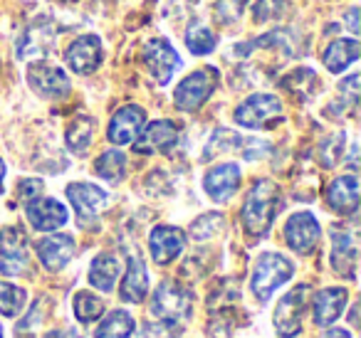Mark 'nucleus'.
I'll return each mask as SVG.
<instances>
[{
  "mask_svg": "<svg viewBox=\"0 0 361 338\" xmlns=\"http://www.w3.org/2000/svg\"><path fill=\"white\" fill-rule=\"evenodd\" d=\"M277 210H280V188L275 180H257L250 188V193L245 195V203L240 210L243 227L255 237L267 234V230L272 227Z\"/></svg>",
  "mask_w": 361,
  "mask_h": 338,
  "instance_id": "1",
  "label": "nucleus"
},
{
  "mask_svg": "<svg viewBox=\"0 0 361 338\" xmlns=\"http://www.w3.org/2000/svg\"><path fill=\"white\" fill-rule=\"evenodd\" d=\"M295 274V264L280 252H262L260 259L255 262L252 269V279H250V289L255 294L257 301H270V296L287 284Z\"/></svg>",
  "mask_w": 361,
  "mask_h": 338,
  "instance_id": "2",
  "label": "nucleus"
},
{
  "mask_svg": "<svg viewBox=\"0 0 361 338\" xmlns=\"http://www.w3.org/2000/svg\"><path fill=\"white\" fill-rule=\"evenodd\" d=\"M218 87V72L213 67L196 70L186 80H180L173 92V104L178 111H198Z\"/></svg>",
  "mask_w": 361,
  "mask_h": 338,
  "instance_id": "3",
  "label": "nucleus"
},
{
  "mask_svg": "<svg viewBox=\"0 0 361 338\" xmlns=\"http://www.w3.org/2000/svg\"><path fill=\"white\" fill-rule=\"evenodd\" d=\"M282 119V99L275 94H250L235 109V124L243 129H270Z\"/></svg>",
  "mask_w": 361,
  "mask_h": 338,
  "instance_id": "4",
  "label": "nucleus"
},
{
  "mask_svg": "<svg viewBox=\"0 0 361 338\" xmlns=\"http://www.w3.org/2000/svg\"><path fill=\"white\" fill-rule=\"evenodd\" d=\"M193 296L183 284L161 282L151 299V313L164 321H183L191 316Z\"/></svg>",
  "mask_w": 361,
  "mask_h": 338,
  "instance_id": "5",
  "label": "nucleus"
},
{
  "mask_svg": "<svg viewBox=\"0 0 361 338\" xmlns=\"http://www.w3.org/2000/svg\"><path fill=\"white\" fill-rule=\"evenodd\" d=\"M141 60H144V67L159 84H169L176 70H180V65H183V60L173 50V45L169 40H164V37L146 40L144 50H141Z\"/></svg>",
  "mask_w": 361,
  "mask_h": 338,
  "instance_id": "6",
  "label": "nucleus"
},
{
  "mask_svg": "<svg viewBox=\"0 0 361 338\" xmlns=\"http://www.w3.org/2000/svg\"><path fill=\"white\" fill-rule=\"evenodd\" d=\"M307 296H310V287L300 284V287L290 289L280 299V303L275 308V331L280 338H295L302 331V318H305L307 311Z\"/></svg>",
  "mask_w": 361,
  "mask_h": 338,
  "instance_id": "7",
  "label": "nucleus"
},
{
  "mask_svg": "<svg viewBox=\"0 0 361 338\" xmlns=\"http://www.w3.org/2000/svg\"><path fill=\"white\" fill-rule=\"evenodd\" d=\"M319 239H322V227L314 215L307 213V210L290 215V220L285 223V242L292 252L312 254L317 249V244H319Z\"/></svg>",
  "mask_w": 361,
  "mask_h": 338,
  "instance_id": "8",
  "label": "nucleus"
},
{
  "mask_svg": "<svg viewBox=\"0 0 361 338\" xmlns=\"http://www.w3.org/2000/svg\"><path fill=\"white\" fill-rule=\"evenodd\" d=\"M57 40V30L50 18H37L25 27L18 40V57L20 60H42L52 52Z\"/></svg>",
  "mask_w": 361,
  "mask_h": 338,
  "instance_id": "9",
  "label": "nucleus"
},
{
  "mask_svg": "<svg viewBox=\"0 0 361 338\" xmlns=\"http://www.w3.org/2000/svg\"><path fill=\"white\" fill-rule=\"evenodd\" d=\"M67 200L72 203L77 213V223L82 227H90L97 218H99L102 208L106 205L109 195L104 193V188L94 183H70L67 185Z\"/></svg>",
  "mask_w": 361,
  "mask_h": 338,
  "instance_id": "10",
  "label": "nucleus"
},
{
  "mask_svg": "<svg viewBox=\"0 0 361 338\" xmlns=\"http://www.w3.org/2000/svg\"><path fill=\"white\" fill-rule=\"evenodd\" d=\"M25 218L30 223V227L37 230V232H55V230L65 227L67 220H70V213H67V208L60 200L37 195V198L25 203Z\"/></svg>",
  "mask_w": 361,
  "mask_h": 338,
  "instance_id": "11",
  "label": "nucleus"
},
{
  "mask_svg": "<svg viewBox=\"0 0 361 338\" xmlns=\"http://www.w3.org/2000/svg\"><path fill=\"white\" fill-rule=\"evenodd\" d=\"M27 269V234L20 227H6L0 232V274L18 277Z\"/></svg>",
  "mask_w": 361,
  "mask_h": 338,
  "instance_id": "12",
  "label": "nucleus"
},
{
  "mask_svg": "<svg viewBox=\"0 0 361 338\" xmlns=\"http://www.w3.org/2000/svg\"><path fill=\"white\" fill-rule=\"evenodd\" d=\"M27 84L35 94L45 96V99H62L70 94V80H67L65 70L45 65V62H32L27 67Z\"/></svg>",
  "mask_w": 361,
  "mask_h": 338,
  "instance_id": "13",
  "label": "nucleus"
},
{
  "mask_svg": "<svg viewBox=\"0 0 361 338\" xmlns=\"http://www.w3.org/2000/svg\"><path fill=\"white\" fill-rule=\"evenodd\" d=\"M102 52H104V47H102L99 37L82 35L65 50V62L75 75L85 77V75H92V72L99 70L102 57H104Z\"/></svg>",
  "mask_w": 361,
  "mask_h": 338,
  "instance_id": "14",
  "label": "nucleus"
},
{
  "mask_svg": "<svg viewBox=\"0 0 361 338\" xmlns=\"http://www.w3.org/2000/svg\"><path fill=\"white\" fill-rule=\"evenodd\" d=\"M146 124V111L136 104H126L111 116L109 129H106V139L114 146H129L136 141Z\"/></svg>",
  "mask_w": 361,
  "mask_h": 338,
  "instance_id": "15",
  "label": "nucleus"
},
{
  "mask_svg": "<svg viewBox=\"0 0 361 338\" xmlns=\"http://www.w3.org/2000/svg\"><path fill=\"white\" fill-rule=\"evenodd\" d=\"M176 144H178V126L171 119H156L146 129H141L134 141V149L139 154H166Z\"/></svg>",
  "mask_w": 361,
  "mask_h": 338,
  "instance_id": "16",
  "label": "nucleus"
},
{
  "mask_svg": "<svg viewBox=\"0 0 361 338\" xmlns=\"http://www.w3.org/2000/svg\"><path fill=\"white\" fill-rule=\"evenodd\" d=\"M240 180H243L240 165L221 163L206 173V178H203V190H206L213 203H228V200L238 193V188H240Z\"/></svg>",
  "mask_w": 361,
  "mask_h": 338,
  "instance_id": "17",
  "label": "nucleus"
},
{
  "mask_svg": "<svg viewBox=\"0 0 361 338\" xmlns=\"http://www.w3.org/2000/svg\"><path fill=\"white\" fill-rule=\"evenodd\" d=\"M186 247V234L173 225H159L149 234V249L156 264H171Z\"/></svg>",
  "mask_w": 361,
  "mask_h": 338,
  "instance_id": "18",
  "label": "nucleus"
},
{
  "mask_svg": "<svg viewBox=\"0 0 361 338\" xmlns=\"http://www.w3.org/2000/svg\"><path fill=\"white\" fill-rule=\"evenodd\" d=\"M356 262H359V247H356V234L351 230L334 227L331 230V267L336 274L354 279Z\"/></svg>",
  "mask_w": 361,
  "mask_h": 338,
  "instance_id": "19",
  "label": "nucleus"
},
{
  "mask_svg": "<svg viewBox=\"0 0 361 338\" xmlns=\"http://www.w3.org/2000/svg\"><path fill=\"white\" fill-rule=\"evenodd\" d=\"M37 249V257H40L42 267L50 269V272H60L70 264V259L75 257V239L70 234H47L42 237L40 242L35 244Z\"/></svg>",
  "mask_w": 361,
  "mask_h": 338,
  "instance_id": "20",
  "label": "nucleus"
},
{
  "mask_svg": "<svg viewBox=\"0 0 361 338\" xmlns=\"http://www.w3.org/2000/svg\"><path fill=\"white\" fill-rule=\"evenodd\" d=\"M346 299L349 292L344 287H331V289H322L314 294V301H312V318H314V326H331L336 318L344 313L346 308Z\"/></svg>",
  "mask_w": 361,
  "mask_h": 338,
  "instance_id": "21",
  "label": "nucleus"
},
{
  "mask_svg": "<svg viewBox=\"0 0 361 338\" xmlns=\"http://www.w3.org/2000/svg\"><path fill=\"white\" fill-rule=\"evenodd\" d=\"M326 205L339 215H354L359 208V178L351 173L331 180L326 190Z\"/></svg>",
  "mask_w": 361,
  "mask_h": 338,
  "instance_id": "22",
  "label": "nucleus"
},
{
  "mask_svg": "<svg viewBox=\"0 0 361 338\" xmlns=\"http://www.w3.org/2000/svg\"><path fill=\"white\" fill-rule=\"evenodd\" d=\"M149 294V272H146V264L141 257L131 254L129 264H126V274L121 279L119 296L126 303H141Z\"/></svg>",
  "mask_w": 361,
  "mask_h": 338,
  "instance_id": "23",
  "label": "nucleus"
},
{
  "mask_svg": "<svg viewBox=\"0 0 361 338\" xmlns=\"http://www.w3.org/2000/svg\"><path fill=\"white\" fill-rule=\"evenodd\" d=\"M121 274V262L119 257H116L114 252H102L94 257V262H92L90 267V284L94 289H99V292L109 294L111 289H114L116 279H119Z\"/></svg>",
  "mask_w": 361,
  "mask_h": 338,
  "instance_id": "24",
  "label": "nucleus"
},
{
  "mask_svg": "<svg viewBox=\"0 0 361 338\" xmlns=\"http://www.w3.org/2000/svg\"><path fill=\"white\" fill-rule=\"evenodd\" d=\"M359 40L356 37H349V40H334L329 47L324 50V55H322V62H324V67L331 72V75H339V72H344L349 65H354L356 60H359Z\"/></svg>",
  "mask_w": 361,
  "mask_h": 338,
  "instance_id": "25",
  "label": "nucleus"
},
{
  "mask_svg": "<svg viewBox=\"0 0 361 338\" xmlns=\"http://www.w3.org/2000/svg\"><path fill=\"white\" fill-rule=\"evenodd\" d=\"M136 331L134 316L124 308H116V311H109L104 316V321L99 323L94 338H131Z\"/></svg>",
  "mask_w": 361,
  "mask_h": 338,
  "instance_id": "26",
  "label": "nucleus"
},
{
  "mask_svg": "<svg viewBox=\"0 0 361 338\" xmlns=\"http://www.w3.org/2000/svg\"><path fill=\"white\" fill-rule=\"evenodd\" d=\"M92 139H94V119L92 116L80 114L65 131V144L72 154H82L90 149Z\"/></svg>",
  "mask_w": 361,
  "mask_h": 338,
  "instance_id": "27",
  "label": "nucleus"
},
{
  "mask_svg": "<svg viewBox=\"0 0 361 338\" xmlns=\"http://www.w3.org/2000/svg\"><path fill=\"white\" fill-rule=\"evenodd\" d=\"M94 173L106 183H119L126 173V156L119 149H109L94 161Z\"/></svg>",
  "mask_w": 361,
  "mask_h": 338,
  "instance_id": "28",
  "label": "nucleus"
},
{
  "mask_svg": "<svg viewBox=\"0 0 361 338\" xmlns=\"http://www.w3.org/2000/svg\"><path fill=\"white\" fill-rule=\"evenodd\" d=\"M75 316L80 323H94L97 318L104 316V299L92 292L75 294Z\"/></svg>",
  "mask_w": 361,
  "mask_h": 338,
  "instance_id": "29",
  "label": "nucleus"
},
{
  "mask_svg": "<svg viewBox=\"0 0 361 338\" xmlns=\"http://www.w3.org/2000/svg\"><path fill=\"white\" fill-rule=\"evenodd\" d=\"M216 45H218V40H216V35H213L211 30H208L203 23H191L188 25V30H186V47L193 52V55H198V57H203V55H211L213 50H216Z\"/></svg>",
  "mask_w": 361,
  "mask_h": 338,
  "instance_id": "30",
  "label": "nucleus"
},
{
  "mask_svg": "<svg viewBox=\"0 0 361 338\" xmlns=\"http://www.w3.org/2000/svg\"><path fill=\"white\" fill-rule=\"evenodd\" d=\"M27 303V292L16 284L0 282V316L13 318L25 308Z\"/></svg>",
  "mask_w": 361,
  "mask_h": 338,
  "instance_id": "31",
  "label": "nucleus"
},
{
  "mask_svg": "<svg viewBox=\"0 0 361 338\" xmlns=\"http://www.w3.org/2000/svg\"><path fill=\"white\" fill-rule=\"evenodd\" d=\"M223 227H226V218L221 213H206L191 225V237L203 242V239H211L218 232H223Z\"/></svg>",
  "mask_w": 361,
  "mask_h": 338,
  "instance_id": "32",
  "label": "nucleus"
},
{
  "mask_svg": "<svg viewBox=\"0 0 361 338\" xmlns=\"http://www.w3.org/2000/svg\"><path fill=\"white\" fill-rule=\"evenodd\" d=\"M180 333H183L180 321H164V318L144 323L141 328V338H180Z\"/></svg>",
  "mask_w": 361,
  "mask_h": 338,
  "instance_id": "33",
  "label": "nucleus"
},
{
  "mask_svg": "<svg viewBox=\"0 0 361 338\" xmlns=\"http://www.w3.org/2000/svg\"><path fill=\"white\" fill-rule=\"evenodd\" d=\"M247 3L250 0H218L216 6V18L221 25H233V23H238L243 18V13H245Z\"/></svg>",
  "mask_w": 361,
  "mask_h": 338,
  "instance_id": "34",
  "label": "nucleus"
},
{
  "mask_svg": "<svg viewBox=\"0 0 361 338\" xmlns=\"http://www.w3.org/2000/svg\"><path fill=\"white\" fill-rule=\"evenodd\" d=\"M42 188H45V183H42L40 178H27V180H20V185H18V195H20V200H32L37 198V195H42Z\"/></svg>",
  "mask_w": 361,
  "mask_h": 338,
  "instance_id": "35",
  "label": "nucleus"
},
{
  "mask_svg": "<svg viewBox=\"0 0 361 338\" xmlns=\"http://www.w3.org/2000/svg\"><path fill=\"white\" fill-rule=\"evenodd\" d=\"M339 92L351 101V104H356V101H359V72H354V75H349L346 80H341Z\"/></svg>",
  "mask_w": 361,
  "mask_h": 338,
  "instance_id": "36",
  "label": "nucleus"
},
{
  "mask_svg": "<svg viewBox=\"0 0 361 338\" xmlns=\"http://www.w3.org/2000/svg\"><path fill=\"white\" fill-rule=\"evenodd\" d=\"M42 338H80L72 328H55V331H47Z\"/></svg>",
  "mask_w": 361,
  "mask_h": 338,
  "instance_id": "37",
  "label": "nucleus"
},
{
  "mask_svg": "<svg viewBox=\"0 0 361 338\" xmlns=\"http://www.w3.org/2000/svg\"><path fill=\"white\" fill-rule=\"evenodd\" d=\"M322 338H351V333L346 328H329V331L322 333Z\"/></svg>",
  "mask_w": 361,
  "mask_h": 338,
  "instance_id": "38",
  "label": "nucleus"
},
{
  "mask_svg": "<svg viewBox=\"0 0 361 338\" xmlns=\"http://www.w3.org/2000/svg\"><path fill=\"white\" fill-rule=\"evenodd\" d=\"M356 18H359V11H356V8H351L349 11V15H346V23H349V27H351V32H359V23H356Z\"/></svg>",
  "mask_w": 361,
  "mask_h": 338,
  "instance_id": "39",
  "label": "nucleus"
},
{
  "mask_svg": "<svg viewBox=\"0 0 361 338\" xmlns=\"http://www.w3.org/2000/svg\"><path fill=\"white\" fill-rule=\"evenodd\" d=\"M3 180H6V161L0 158V195H3Z\"/></svg>",
  "mask_w": 361,
  "mask_h": 338,
  "instance_id": "40",
  "label": "nucleus"
},
{
  "mask_svg": "<svg viewBox=\"0 0 361 338\" xmlns=\"http://www.w3.org/2000/svg\"><path fill=\"white\" fill-rule=\"evenodd\" d=\"M62 3H77V0H62Z\"/></svg>",
  "mask_w": 361,
  "mask_h": 338,
  "instance_id": "41",
  "label": "nucleus"
},
{
  "mask_svg": "<svg viewBox=\"0 0 361 338\" xmlns=\"http://www.w3.org/2000/svg\"><path fill=\"white\" fill-rule=\"evenodd\" d=\"M0 338H3V326H0Z\"/></svg>",
  "mask_w": 361,
  "mask_h": 338,
  "instance_id": "42",
  "label": "nucleus"
}]
</instances>
